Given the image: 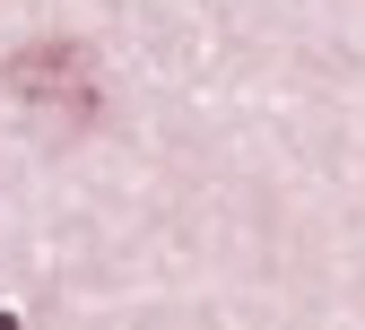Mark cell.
<instances>
[{
  "instance_id": "obj_1",
  "label": "cell",
  "mask_w": 365,
  "mask_h": 330,
  "mask_svg": "<svg viewBox=\"0 0 365 330\" xmlns=\"http://www.w3.org/2000/svg\"><path fill=\"white\" fill-rule=\"evenodd\" d=\"M9 96L26 113H61V122H87L96 113V61H87V43H26L9 53Z\"/></svg>"
}]
</instances>
